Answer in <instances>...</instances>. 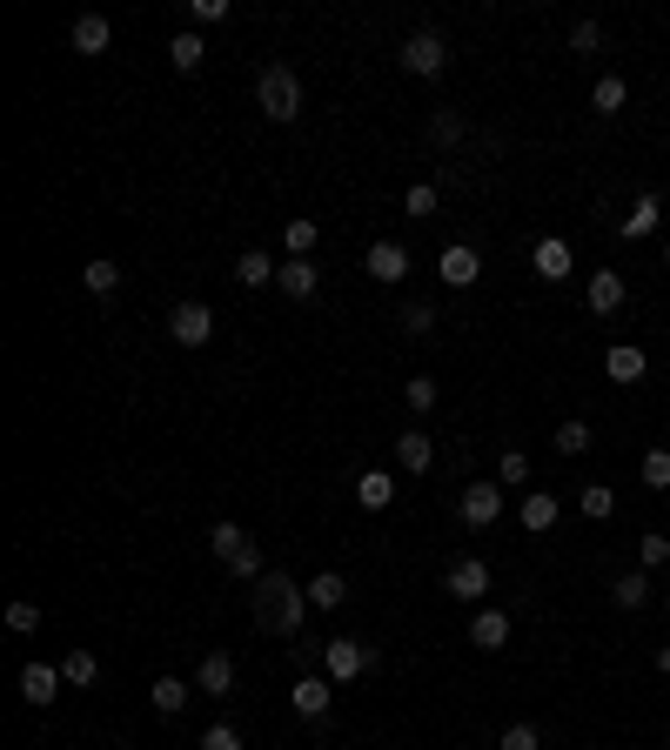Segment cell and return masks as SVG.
Listing matches in <instances>:
<instances>
[{"instance_id": "74e56055", "label": "cell", "mask_w": 670, "mask_h": 750, "mask_svg": "<svg viewBox=\"0 0 670 750\" xmlns=\"http://www.w3.org/2000/svg\"><path fill=\"white\" fill-rule=\"evenodd\" d=\"M242 543H249V530H242V523H215V530H208V549H215L222 563H228V557H235Z\"/></svg>"}, {"instance_id": "f35d334b", "label": "cell", "mask_w": 670, "mask_h": 750, "mask_svg": "<svg viewBox=\"0 0 670 750\" xmlns=\"http://www.w3.org/2000/svg\"><path fill=\"white\" fill-rule=\"evenodd\" d=\"M637 476H644V490H670V449H650L637 462Z\"/></svg>"}, {"instance_id": "c3c4849f", "label": "cell", "mask_w": 670, "mask_h": 750, "mask_svg": "<svg viewBox=\"0 0 670 750\" xmlns=\"http://www.w3.org/2000/svg\"><path fill=\"white\" fill-rule=\"evenodd\" d=\"M657 670H663V677H670V644H657Z\"/></svg>"}, {"instance_id": "ba28073f", "label": "cell", "mask_w": 670, "mask_h": 750, "mask_svg": "<svg viewBox=\"0 0 670 750\" xmlns=\"http://www.w3.org/2000/svg\"><path fill=\"white\" fill-rule=\"evenodd\" d=\"M61 663H41V657H34V663H21V697L34 703V710H48L54 697H61Z\"/></svg>"}, {"instance_id": "83f0119b", "label": "cell", "mask_w": 670, "mask_h": 750, "mask_svg": "<svg viewBox=\"0 0 670 750\" xmlns=\"http://www.w3.org/2000/svg\"><path fill=\"white\" fill-rule=\"evenodd\" d=\"M463 135H469L463 107H437V114H429V148H456Z\"/></svg>"}, {"instance_id": "f1b7e54d", "label": "cell", "mask_w": 670, "mask_h": 750, "mask_svg": "<svg viewBox=\"0 0 670 750\" xmlns=\"http://www.w3.org/2000/svg\"><path fill=\"white\" fill-rule=\"evenodd\" d=\"M315 242H323V228H315L308 215H295V221L282 228V249H289V262H308V255H315Z\"/></svg>"}, {"instance_id": "484cf974", "label": "cell", "mask_w": 670, "mask_h": 750, "mask_svg": "<svg viewBox=\"0 0 670 750\" xmlns=\"http://www.w3.org/2000/svg\"><path fill=\"white\" fill-rule=\"evenodd\" d=\"M308 603H315V610H342V603H349L342 570H315V576H308Z\"/></svg>"}, {"instance_id": "f546056e", "label": "cell", "mask_w": 670, "mask_h": 750, "mask_svg": "<svg viewBox=\"0 0 670 750\" xmlns=\"http://www.w3.org/2000/svg\"><path fill=\"white\" fill-rule=\"evenodd\" d=\"M81 289H88V295H114V289H122V262H108V255H94V262L81 268Z\"/></svg>"}, {"instance_id": "8992f818", "label": "cell", "mask_w": 670, "mask_h": 750, "mask_svg": "<svg viewBox=\"0 0 670 750\" xmlns=\"http://www.w3.org/2000/svg\"><path fill=\"white\" fill-rule=\"evenodd\" d=\"M443 589H450L456 603H483V597H490V563H483V557H456L450 576H443Z\"/></svg>"}, {"instance_id": "4316f807", "label": "cell", "mask_w": 670, "mask_h": 750, "mask_svg": "<svg viewBox=\"0 0 670 750\" xmlns=\"http://www.w3.org/2000/svg\"><path fill=\"white\" fill-rule=\"evenodd\" d=\"M610 603H617V610H644V603H650V570L617 576V583H610Z\"/></svg>"}, {"instance_id": "30bf717a", "label": "cell", "mask_w": 670, "mask_h": 750, "mask_svg": "<svg viewBox=\"0 0 670 750\" xmlns=\"http://www.w3.org/2000/svg\"><path fill=\"white\" fill-rule=\"evenodd\" d=\"M583 302H590V315H617V308L630 302V282H623L617 268H597V275L583 282Z\"/></svg>"}, {"instance_id": "8d00e7d4", "label": "cell", "mask_w": 670, "mask_h": 750, "mask_svg": "<svg viewBox=\"0 0 670 750\" xmlns=\"http://www.w3.org/2000/svg\"><path fill=\"white\" fill-rule=\"evenodd\" d=\"M496 483H503V490H509V483L523 490V483H530V456H523V449H503V456H496Z\"/></svg>"}, {"instance_id": "ac0fdd59", "label": "cell", "mask_w": 670, "mask_h": 750, "mask_svg": "<svg viewBox=\"0 0 670 750\" xmlns=\"http://www.w3.org/2000/svg\"><path fill=\"white\" fill-rule=\"evenodd\" d=\"M275 289H282L289 302H308L315 289H323V268H315V262H282V275H275Z\"/></svg>"}, {"instance_id": "1f68e13d", "label": "cell", "mask_w": 670, "mask_h": 750, "mask_svg": "<svg viewBox=\"0 0 670 750\" xmlns=\"http://www.w3.org/2000/svg\"><path fill=\"white\" fill-rule=\"evenodd\" d=\"M623 101H630V81H623V74H604V81L590 88V107H597V114H623Z\"/></svg>"}, {"instance_id": "9a60e30c", "label": "cell", "mask_w": 670, "mask_h": 750, "mask_svg": "<svg viewBox=\"0 0 670 750\" xmlns=\"http://www.w3.org/2000/svg\"><path fill=\"white\" fill-rule=\"evenodd\" d=\"M289 703H295V717H323V710L336 703V684H329V677H315V670H308V677H295Z\"/></svg>"}, {"instance_id": "f6af8a7d", "label": "cell", "mask_w": 670, "mask_h": 750, "mask_svg": "<svg viewBox=\"0 0 670 750\" xmlns=\"http://www.w3.org/2000/svg\"><path fill=\"white\" fill-rule=\"evenodd\" d=\"M637 557H644V570H663L670 563V536H637Z\"/></svg>"}, {"instance_id": "4dcf8cb0", "label": "cell", "mask_w": 670, "mask_h": 750, "mask_svg": "<svg viewBox=\"0 0 670 750\" xmlns=\"http://www.w3.org/2000/svg\"><path fill=\"white\" fill-rule=\"evenodd\" d=\"M577 509H583L590 523H610V509H617V490H610V483H583V490H577Z\"/></svg>"}, {"instance_id": "3957f363", "label": "cell", "mask_w": 670, "mask_h": 750, "mask_svg": "<svg viewBox=\"0 0 670 750\" xmlns=\"http://www.w3.org/2000/svg\"><path fill=\"white\" fill-rule=\"evenodd\" d=\"M369 670H376V650L363 637H329L323 644V677L329 684H356V677H369Z\"/></svg>"}, {"instance_id": "681fc988", "label": "cell", "mask_w": 670, "mask_h": 750, "mask_svg": "<svg viewBox=\"0 0 670 750\" xmlns=\"http://www.w3.org/2000/svg\"><path fill=\"white\" fill-rule=\"evenodd\" d=\"M663 268H670V242H663Z\"/></svg>"}, {"instance_id": "9c48e42d", "label": "cell", "mask_w": 670, "mask_h": 750, "mask_svg": "<svg viewBox=\"0 0 670 750\" xmlns=\"http://www.w3.org/2000/svg\"><path fill=\"white\" fill-rule=\"evenodd\" d=\"M456 509H463V523H469V530H490V523L503 517V483H469Z\"/></svg>"}, {"instance_id": "d6a6232c", "label": "cell", "mask_w": 670, "mask_h": 750, "mask_svg": "<svg viewBox=\"0 0 670 750\" xmlns=\"http://www.w3.org/2000/svg\"><path fill=\"white\" fill-rule=\"evenodd\" d=\"M222 570H228V576H242V583H262V576H268V563H262V549H255V536H249L242 549H235V557H228Z\"/></svg>"}, {"instance_id": "60d3db41", "label": "cell", "mask_w": 670, "mask_h": 750, "mask_svg": "<svg viewBox=\"0 0 670 750\" xmlns=\"http://www.w3.org/2000/svg\"><path fill=\"white\" fill-rule=\"evenodd\" d=\"M8 630H21V637H34V630H41V603H8Z\"/></svg>"}, {"instance_id": "bcb514c9", "label": "cell", "mask_w": 670, "mask_h": 750, "mask_svg": "<svg viewBox=\"0 0 670 750\" xmlns=\"http://www.w3.org/2000/svg\"><path fill=\"white\" fill-rule=\"evenodd\" d=\"M403 329H409V335H429V329H437V308H429V302H409V308H403Z\"/></svg>"}, {"instance_id": "836d02e7", "label": "cell", "mask_w": 670, "mask_h": 750, "mask_svg": "<svg viewBox=\"0 0 670 750\" xmlns=\"http://www.w3.org/2000/svg\"><path fill=\"white\" fill-rule=\"evenodd\" d=\"M61 677H67L74 690H88V684L101 677V663H94V650H67V657H61Z\"/></svg>"}, {"instance_id": "7c38bea8", "label": "cell", "mask_w": 670, "mask_h": 750, "mask_svg": "<svg viewBox=\"0 0 670 750\" xmlns=\"http://www.w3.org/2000/svg\"><path fill=\"white\" fill-rule=\"evenodd\" d=\"M437 275H443V289H477V275H483V255L477 249H443V262H437Z\"/></svg>"}, {"instance_id": "2e32d148", "label": "cell", "mask_w": 670, "mask_h": 750, "mask_svg": "<svg viewBox=\"0 0 670 750\" xmlns=\"http://www.w3.org/2000/svg\"><path fill=\"white\" fill-rule=\"evenodd\" d=\"M67 41H74V54H108V41H114V27H108V14H81V21H74L67 27Z\"/></svg>"}, {"instance_id": "ffe728a7", "label": "cell", "mask_w": 670, "mask_h": 750, "mask_svg": "<svg viewBox=\"0 0 670 750\" xmlns=\"http://www.w3.org/2000/svg\"><path fill=\"white\" fill-rule=\"evenodd\" d=\"M396 462L409 469V476H422V469L437 462V443H429V429H403V436H396Z\"/></svg>"}, {"instance_id": "44dd1931", "label": "cell", "mask_w": 670, "mask_h": 750, "mask_svg": "<svg viewBox=\"0 0 670 750\" xmlns=\"http://www.w3.org/2000/svg\"><path fill=\"white\" fill-rule=\"evenodd\" d=\"M202 61H208L202 34H194V27H181L175 41H168V67H175V74H202Z\"/></svg>"}, {"instance_id": "d4e9b609", "label": "cell", "mask_w": 670, "mask_h": 750, "mask_svg": "<svg viewBox=\"0 0 670 750\" xmlns=\"http://www.w3.org/2000/svg\"><path fill=\"white\" fill-rule=\"evenodd\" d=\"M275 275H282V262H268L262 249H249V255H235V282L242 289H268Z\"/></svg>"}, {"instance_id": "4fadbf2b", "label": "cell", "mask_w": 670, "mask_h": 750, "mask_svg": "<svg viewBox=\"0 0 670 750\" xmlns=\"http://www.w3.org/2000/svg\"><path fill=\"white\" fill-rule=\"evenodd\" d=\"M194 690H202V697H228V690H235V657H228V650H208L202 663H194Z\"/></svg>"}, {"instance_id": "7bdbcfd3", "label": "cell", "mask_w": 670, "mask_h": 750, "mask_svg": "<svg viewBox=\"0 0 670 750\" xmlns=\"http://www.w3.org/2000/svg\"><path fill=\"white\" fill-rule=\"evenodd\" d=\"M597 48H604V27L597 21H577L570 27V54H597Z\"/></svg>"}, {"instance_id": "f907efd6", "label": "cell", "mask_w": 670, "mask_h": 750, "mask_svg": "<svg viewBox=\"0 0 670 750\" xmlns=\"http://www.w3.org/2000/svg\"><path fill=\"white\" fill-rule=\"evenodd\" d=\"M663 610H670V589H663Z\"/></svg>"}, {"instance_id": "7402d4cb", "label": "cell", "mask_w": 670, "mask_h": 750, "mask_svg": "<svg viewBox=\"0 0 670 750\" xmlns=\"http://www.w3.org/2000/svg\"><path fill=\"white\" fill-rule=\"evenodd\" d=\"M469 644L496 657V650L509 644V616H503V610H477V623H469Z\"/></svg>"}, {"instance_id": "e0dca14e", "label": "cell", "mask_w": 670, "mask_h": 750, "mask_svg": "<svg viewBox=\"0 0 670 750\" xmlns=\"http://www.w3.org/2000/svg\"><path fill=\"white\" fill-rule=\"evenodd\" d=\"M557 517H564V503L549 496V490H523V530H530V536H549V530H557Z\"/></svg>"}, {"instance_id": "5bb4252c", "label": "cell", "mask_w": 670, "mask_h": 750, "mask_svg": "<svg viewBox=\"0 0 670 750\" xmlns=\"http://www.w3.org/2000/svg\"><path fill=\"white\" fill-rule=\"evenodd\" d=\"M604 376H610V382H623V389H630V382H644V376H650V355H644V348H637V342H617V348H610V355H604Z\"/></svg>"}, {"instance_id": "e575fe53", "label": "cell", "mask_w": 670, "mask_h": 750, "mask_svg": "<svg viewBox=\"0 0 670 750\" xmlns=\"http://www.w3.org/2000/svg\"><path fill=\"white\" fill-rule=\"evenodd\" d=\"M437 208H443V188H437V181H409L403 215H416V221H422V215H437Z\"/></svg>"}, {"instance_id": "5b68a950", "label": "cell", "mask_w": 670, "mask_h": 750, "mask_svg": "<svg viewBox=\"0 0 670 750\" xmlns=\"http://www.w3.org/2000/svg\"><path fill=\"white\" fill-rule=\"evenodd\" d=\"M168 335H175L181 348H208V342H215V308H208V302H175V308H168Z\"/></svg>"}, {"instance_id": "603a6c76", "label": "cell", "mask_w": 670, "mask_h": 750, "mask_svg": "<svg viewBox=\"0 0 670 750\" xmlns=\"http://www.w3.org/2000/svg\"><path fill=\"white\" fill-rule=\"evenodd\" d=\"M356 503L369 509V517H376V509H389V503H396V476H389V469H363V483H356Z\"/></svg>"}, {"instance_id": "8fae6325", "label": "cell", "mask_w": 670, "mask_h": 750, "mask_svg": "<svg viewBox=\"0 0 670 750\" xmlns=\"http://www.w3.org/2000/svg\"><path fill=\"white\" fill-rule=\"evenodd\" d=\"M363 268L376 275V282H382V289H396V282H403V275H409V249H403V242H376V249L363 255Z\"/></svg>"}, {"instance_id": "7a4b0ae2", "label": "cell", "mask_w": 670, "mask_h": 750, "mask_svg": "<svg viewBox=\"0 0 670 750\" xmlns=\"http://www.w3.org/2000/svg\"><path fill=\"white\" fill-rule=\"evenodd\" d=\"M255 107L268 114V122H295V114H302V81H295V67H268L262 81H255Z\"/></svg>"}, {"instance_id": "52a82bcc", "label": "cell", "mask_w": 670, "mask_h": 750, "mask_svg": "<svg viewBox=\"0 0 670 750\" xmlns=\"http://www.w3.org/2000/svg\"><path fill=\"white\" fill-rule=\"evenodd\" d=\"M530 268L543 275V282H570V268H577V249L564 242V234H543V242L530 249Z\"/></svg>"}, {"instance_id": "d6986e66", "label": "cell", "mask_w": 670, "mask_h": 750, "mask_svg": "<svg viewBox=\"0 0 670 750\" xmlns=\"http://www.w3.org/2000/svg\"><path fill=\"white\" fill-rule=\"evenodd\" d=\"M657 221H663V194H637V202H630V215H623V234L630 242H644V234H657Z\"/></svg>"}, {"instance_id": "6da1fadb", "label": "cell", "mask_w": 670, "mask_h": 750, "mask_svg": "<svg viewBox=\"0 0 670 750\" xmlns=\"http://www.w3.org/2000/svg\"><path fill=\"white\" fill-rule=\"evenodd\" d=\"M308 589L295 583V576H282V570H268L262 583H255V630H268V637H302V623H308Z\"/></svg>"}, {"instance_id": "7dc6e473", "label": "cell", "mask_w": 670, "mask_h": 750, "mask_svg": "<svg viewBox=\"0 0 670 750\" xmlns=\"http://www.w3.org/2000/svg\"><path fill=\"white\" fill-rule=\"evenodd\" d=\"M202 750H242V730H235V724H215V730H202Z\"/></svg>"}, {"instance_id": "277c9868", "label": "cell", "mask_w": 670, "mask_h": 750, "mask_svg": "<svg viewBox=\"0 0 670 750\" xmlns=\"http://www.w3.org/2000/svg\"><path fill=\"white\" fill-rule=\"evenodd\" d=\"M450 67V41H443V34H409V41H403V74H416V81H437V74Z\"/></svg>"}, {"instance_id": "ab89813d", "label": "cell", "mask_w": 670, "mask_h": 750, "mask_svg": "<svg viewBox=\"0 0 670 750\" xmlns=\"http://www.w3.org/2000/svg\"><path fill=\"white\" fill-rule=\"evenodd\" d=\"M549 443H557V456H583V449H590V422H564Z\"/></svg>"}, {"instance_id": "b9f144b4", "label": "cell", "mask_w": 670, "mask_h": 750, "mask_svg": "<svg viewBox=\"0 0 670 750\" xmlns=\"http://www.w3.org/2000/svg\"><path fill=\"white\" fill-rule=\"evenodd\" d=\"M188 21L194 27H222L228 21V0H188Z\"/></svg>"}, {"instance_id": "d590c367", "label": "cell", "mask_w": 670, "mask_h": 750, "mask_svg": "<svg viewBox=\"0 0 670 750\" xmlns=\"http://www.w3.org/2000/svg\"><path fill=\"white\" fill-rule=\"evenodd\" d=\"M437 396H443V389H437V376H409V382H403V403H409L416 416H429V409H437Z\"/></svg>"}, {"instance_id": "ee69618b", "label": "cell", "mask_w": 670, "mask_h": 750, "mask_svg": "<svg viewBox=\"0 0 670 750\" xmlns=\"http://www.w3.org/2000/svg\"><path fill=\"white\" fill-rule=\"evenodd\" d=\"M496 750H543V737H536V724H509L496 737Z\"/></svg>"}, {"instance_id": "cb8c5ba5", "label": "cell", "mask_w": 670, "mask_h": 750, "mask_svg": "<svg viewBox=\"0 0 670 750\" xmlns=\"http://www.w3.org/2000/svg\"><path fill=\"white\" fill-rule=\"evenodd\" d=\"M188 697H194V684H181V677H154V684H148V703L162 710V717H181Z\"/></svg>"}]
</instances>
